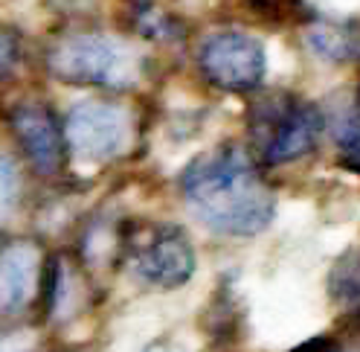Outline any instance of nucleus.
I'll return each instance as SVG.
<instances>
[{"label":"nucleus","instance_id":"1","mask_svg":"<svg viewBox=\"0 0 360 352\" xmlns=\"http://www.w3.org/2000/svg\"><path fill=\"white\" fill-rule=\"evenodd\" d=\"M189 213L218 236H259L276 215V192L262 163L238 143H221L198 155L180 175Z\"/></svg>","mask_w":360,"mask_h":352},{"label":"nucleus","instance_id":"2","mask_svg":"<svg viewBox=\"0 0 360 352\" xmlns=\"http://www.w3.org/2000/svg\"><path fill=\"white\" fill-rule=\"evenodd\" d=\"M47 68L58 82L102 91H128L143 73L140 53L105 32H73L56 41Z\"/></svg>","mask_w":360,"mask_h":352},{"label":"nucleus","instance_id":"3","mask_svg":"<svg viewBox=\"0 0 360 352\" xmlns=\"http://www.w3.org/2000/svg\"><path fill=\"white\" fill-rule=\"evenodd\" d=\"M326 114L297 94H270L250 108L253 158L262 166L294 163L317 149Z\"/></svg>","mask_w":360,"mask_h":352},{"label":"nucleus","instance_id":"4","mask_svg":"<svg viewBox=\"0 0 360 352\" xmlns=\"http://www.w3.org/2000/svg\"><path fill=\"white\" fill-rule=\"evenodd\" d=\"M198 70L227 94H253L267 76L264 44L244 30L210 32L198 47Z\"/></svg>","mask_w":360,"mask_h":352},{"label":"nucleus","instance_id":"5","mask_svg":"<svg viewBox=\"0 0 360 352\" xmlns=\"http://www.w3.org/2000/svg\"><path fill=\"white\" fill-rule=\"evenodd\" d=\"M64 143L79 163H110L131 143V117L110 99H82L64 120Z\"/></svg>","mask_w":360,"mask_h":352},{"label":"nucleus","instance_id":"6","mask_svg":"<svg viewBox=\"0 0 360 352\" xmlns=\"http://www.w3.org/2000/svg\"><path fill=\"white\" fill-rule=\"evenodd\" d=\"M131 265L143 282L154 289L174 291L195 274V248L189 236L174 225H157L131 241Z\"/></svg>","mask_w":360,"mask_h":352},{"label":"nucleus","instance_id":"7","mask_svg":"<svg viewBox=\"0 0 360 352\" xmlns=\"http://www.w3.org/2000/svg\"><path fill=\"white\" fill-rule=\"evenodd\" d=\"M9 125L15 140L30 158L38 175H56L67 161V143H64V125L56 114L41 102H20L12 108Z\"/></svg>","mask_w":360,"mask_h":352},{"label":"nucleus","instance_id":"8","mask_svg":"<svg viewBox=\"0 0 360 352\" xmlns=\"http://www.w3.org/2000/svg\"><path fill=\"white\" fill-rule=\"evenodd\" d=\"M41 285V259L27 241H15L0 253V315H18L32 303Z\"/></svg>","mask_w":360,"mask_h":352},{"label":"nucleus","instance_id":"9","mask_svg":"<svg viewBox=\"0 0 360 352\" xmlns=\"http://www.w3.org/2000/svg\"><path fill=\"white\" fill-rule=\"evenodd\" d=\"M328 297L346 312H360V248L334 259L328 271Z\"/></svg>","mask_w":360,"mask_h":352},{"label":"nucleus","instance_id":"10","mask_svg":"<svg viewBox=\"0 0 360 352\" xmlns=\"http://www.w3.org/2000/svg\"><path fill=\"white\" fill-rule=\"evenodd\" d=\"M308 41H311V50L317 56H323V58H328V61H349V58L360 56L357 38L343 27L317 24V27H311Z\"/></svg>","mask_w":360,"mask_h":352},{"label":"nucleus","instance_id":"11","mask_svg":"<svg viewBox=\"0 0 360 352\" xmlns=\"http://www.w3.org/2000/svg\"><path fill=\"white\" fill-rule=\"evenodd\" d=\"M18 198H20V172L15 161L0 151V222H6L15 213Z\"/></svg>","mask_w":360,"mask_h":352},{"label":"nucleus","instance_id":"12","mask_svg":"<svg viewBox=\"0 0 360 352\" xmlns=\"http://www.w3.org/2000/svg\"><path fill=\"white\" fill-rule=\"evenodd\" d=\"M137 27L146 38H174L177 27H172V20L163 15V12H157L151 4H143L137 6Z\"/></svg>","mask_w":360,"mask_h":352},{"label":"nucleus","instance_id":"13","mask_svg":"<svg viewBox=\"0 0 360 352\" xmlns=\"http://www.w3.org/2000/svg\"><path fill=\"white\" fill-rule=\"evenodd\" d=\"M18 64V41L9 27L0 24V79L9 76Z\"/></svg>","mask_w":360,"mask_h":352},{"label":"nucleus","instance_id":"14","mask_svg":"<svg viewBox=\"0 0 360 352\" xmlns=\"http://www.w3.org/2000/svg\"><path fill=\"white\" fill-rule=\"evenodd\" d=\"M294 352H340V349H337L328 338H317V341H308V344L297 346Z\"/></svg>","mask_w":360,"mask_h":352},{"label":"nucleus","instance_id":"15","mask_svg":"<svg viewBox=\"0 0 360 352\" xmlns=\"http://www.w3.org/2000/svg\"><path fill=\"white\" fill-rule=\"evenodd\" d=\"M354 105H357V111H360V87H357V96H354Z\"/></svg>","mask_w":360,"mask_h":352}]
</instances>
